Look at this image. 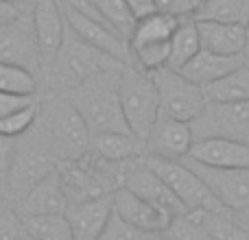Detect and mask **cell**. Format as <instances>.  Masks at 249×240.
<instances>
[{
    "label": "cell",
    "mask_w": 249,
    "mask_h": 240,
    "mask_svg": "<svg viewBox=\"0 0 249 240\" xmlns=\"http://www.w3.org/2000/svg\"><path fill=\"white\" fill-rule=\"evenodd\" d=\"M155 2H158L160 13H166L179 22H188L195 20V16L199 13L206 0H155Z\"/></svg>",
    "instance_id": "33"
},
{
    "label": "cell",
    "mask_w": 249,
    "mask_h": 240,
    "mask_svg": "<svg viewBox=\"0 0 249 240\" xmlns=\"http://www.w3.org/2000/svg\"><path fill=\"white\" fill-rule=\"evenodd\" d=\"M22 13H26L24 9H20V7H16V4H9V2H4V0H0V26L9 24V22H13V20H18Z\"/></svg>",
    "instance_id": "38"
},
{
    "label": "cell",
    "mask_w": 249,
    "mask_h": 240,
    "mask_svg": "<svg viewBox=\"0 0 249 240\" xmlns=\"http://www.w3.org/2000/svg\"><path fill=\"white\" fill-rule=\"evenodd\" d=\"M90 2L94 4L96 11L105 17V22L129 44L131 31H133V26H136V20H133L131 13H129L127 0H90Z\"/></svg>",
    "instance_id": "27"
},
{
    "label": "cell",
    "mask_w": 249,
    "mask_h": 240,
    "mask_svg": "<svg viewBox=\"0 0 249 240\" xmlns=\"http://www.w3.org/2000/svg\"><path fill=\"white\" fill-rule=\"evenodd\" d=\"M124 64L116 61L114 57L96 51L88 42H83L79 35H74L66 24L64 42L57 52L53 66L46 70L44 81H48L51 92H68L72 87L86 83L88 79H94L105 72H116Z\"/></svg>",
    "instance_id": "3"
},
{
    "label": "cell",
    "mask_w": 249,
    "mask_h": 240,
    "mask_svg": "<svg viewBox=\"0 0 249 240\" xmlns=\"http://www.w3.org/2000/svg\"><path fill=\"white\" fill-rule=\"evenodd\" d=\"M144 162L164 184L168 186L175 199L184 206L186 212H219V214H230L223 206L214 199V194L208 190V186L201 181V177L181 159V162H173V159L153 157V155H144Z\"/></svg>",
    "instance_id": "6"
},
{
    "label": "cell",
    "mask_w": 249,
    "mask_h": 240,
    "mask_svg": "<svg viewBox=\"0 0 249 240\" xmlns=\"http://www.w3.org/2000/svg\"><path fill=\"white\" fill-rule=\"evenodd\" d=\"M118 99L127 129L144 144L160 116V94L153 77L131 61L124 64L118 74Z\"/></svg>",
    "instance_id": "4"
},
{
    "label": "cell",
    "mask_w": 249,
    "mask_h": 240,
    "mask_svg": "<svg viewBox=\"0 0 249 240\" xmlns=\"http://www.w3.org/2000/svg\"><path fill=\"white\" fill-rule=\"evenodd\" d=\"M39 96H22V94H4V92H0V120L33 105Z\"/></svg>",
    "instance_id": "36"
},
{
    "label": "cell",
    "mask_w": 249,
    "mask_h": 240,
    "mask_svg": "<svg viewBox=\"0 0 249 240\" xmlns=\"http://www.w3.org/2000/svg\"><path fill=\"white\" fill-rule=\"evenodd\" d=\"M22 240H33V238H29V236H24V238H22Z\"/></svg>",
    "instance_id": "45"
},
{
    "label": "cell",
    "mask_w": 249,
    "mask_h": 240,
    "mask_svg": "<svg viewBox=\"0 0 249 240\" xmlns=\"http://www.w3.org/2000/svg\"><path fill=\"white\" fill-rule=\"evenodd\" d=\"M70 201L64 190V181L59 171L42 179L24 199L16 203V212L20 216H44V214H66Z\"/></svg>",
    "instance_id": "16"
},
{
    "label": "cell",
    "mask_w": 249,
    "mask_h": 240,
    "mask_svg": "<svg viewBox=\"0 0 249 240\" xmlns=\"http://www.w3.org/2000/svg\"><path fill=\"white\" fill-rule=\"evenodd\" d=\"M243 64H245L247 66V68H249V42H247V46H245V51H243Z\"/></svg>",
    "instance_id": "41"
},
{
    "label": "cell",
    "mask_w": 249,
    "mask_h": 240,
    "mask_svg": "<svg viewBox=\"0 0 249 240\" xmlns=\"http://www.w3.org/2000/svg\"><path fill=\"white\" fill-rule=\"evenodd\" d=\"M208 234L212 240H249V229L234 219L232 214H219V212H188Z\"/></svg>",
    "instance_id": "25"
},
{
    "label": "cell",
    "mask_w": 249,
    "mask_h": 240,
    "mask_svg": "<svg viewBox=\"0 0 249 240\" xmlns=\"http://www.w3.org/2000/svg\"><path fill=\"white\" fill-rule=\"evenodd\" d=\"M35 127L59 164L79 162L90 155V131L64 94L48 92V96L39 99Z\"/></svg>",
    "instance_id": "1"
},
{
    "label": "cell",
    "mask_w": 249,
    "mask_h": 240,
    "mask_svg": "<svg viewBox=\"0 0 249 240\" xmlns=\"http://www.w3.org/2000/svg\"><path fill=\"white\" fill-rule=\"evenodd\" d=\"M0 64L18 66V68L35 74L42 83L44 64L31 11L22 13L18 20L0 26Z\"/></svg>",
    "instance_id": "8"
},
{
    "label": "cell",
    "mask_w": 249,
    "mask_h": 240,
    "mask_svg": "<svg viewBox=\"0 0 249 240\" xmlns=\"http://www.w3.org/2000/svg\"><path fill=\"white\" fill-rule=\"evenodd\" d=\"M59 4H61V11H64L66 24H68V29L72 31L74 35H79L83 42H88L90 46H94L96 51L105 52V55L114 57V59L121 61V64H129V61H131L129 44L124 42L118 33H114L109 26H105V24H101V22L79 13L77 9L68 7V4L61 2V0H59Z\"/></svg>",
    "instance_id": "12"
},
{
    "label": "cell",
    "mask_w": 249,
    "mask_h": 240,
    "mask_svg": "<svg viewBox=\"0 0 249 240\" xmlns=\"http://www.w3.org/2000/svg\"><path fill=\"white\" fill-rule=\"evenodd\" d=\"M4 2H9V4H16V7L24 9V11H31V9H33V4L37 2V0H4Z\"/></svg>",
    "instance_id": "39"
},
{
    "label": "cell",
    "mask_w": 249,
    "mask_h": 240,
    "mask_svg": "<svg viewBox=\"0 0 249 240\" xmlns=\"http://www.w3.org/2000/svg\"><path fill=\"white\" fill-rule=\"evenodd\" d=\"M144 144L131 133H94L90 136V157L103 164H127L144 157Z\"/></svg>",
    "instance_id": "19"
},
{
    "label": "cell",
    "mask_w": 249,
    "mask_h": 240,
    "mask_svg": "<svg viewBox=\"0 0 249 240\" xmlns=\"http://www.w3.org/2000/svg\"><path fill=\"white\" fill-rule=\"evenodd\" d=\"M160 94V116L181 122H193L206 107L203 90L173 70H158L151 74Z\"/></svg>",
    "instance_id": "9"
},
{
    "label": "cell",
    "mask_w": 249,
    "mask_h": 240,
    "mask_svg": "<svg viewBox=\"0 0 249 240\" xmlns=\"http://www.w3.org/2000/svg\"><path fill=\"white\" fill-rule=\"evenodd\" d=\"M195 22H221V24H243V2L241 0H206Z\"/></svg>",
    "instance_id": "29"
},
{
    "label": "cell",
    "mask_w": 249,
    "mask_h": 240,
    "mask_svg": "<svg viewBox=\"0 0 249 240\" xmlns=\"http://www.w3.org/2000/svg\"><path fill=\"white\" fill-rule=\"evenodd\" d=\"M153 240H175V238H171V236H166V234H160V236H155Z\"/></svg>",
    "instance_id": "43"
},
{
    "label": "cell",
    "mask_w": 249,
    "mask_h": 240,
    "mask_svg": "<svg viewBox=\"0 0 249 240\" xmlns=\"http://www.w3.org/2000/svg\"><path fill=\"white\" fill-rule=\"evenodd\" d=\"M197 140H232L249 144V101L206 103L203 112L190 122Z\"/></svg>",
    "instance_id": "7"
},
{
    "label": "cell",
    "mask_w": 249,
    "mask_h": 240,
    "mask_svg": "<svg viewBox=\"0 0 249 240\" xmlns=\"http://www.w3.org/2000/svg\"><path fill=\"white\" fill-rule=\"evenodd\" d=\"M241 66H243V57H223V55H214V52H208L201 48L197 52V57L190 59L179 70V74L203 90L206 86L221 81L223 77H228L230 72H234Z\"/></svg>",
    "instance_id": "21"
},
{
    "label": "cell",
    "mask_w": 249,
    "mask_h": 240,
    "mask_svg": "<svg viewBox=\"0 0 249 240\" xmlns=\"http://www.w3.org/2000/svg\"><path fill=\"white\" fill-rule=\"evenodd\" d=\"M127 7H129V13H131V17L136 22L158 13V2H155V0H127Z\"/></svg>",
    "instance_id": "37"
},
{
    "label": "cell",
    "mask_w": 249,
    "mask_h": 240,
    "mask_svg": "<svg viewBox=\"0 0 249 240\" xmlns=\"http://www.w3.org/2000/svg\"><path fill=\"white\" fill-rule=\"evenodd\" d=\"M118 188H127L136 197L144 199L146 203L168 212L171 216L186 214L184 206L175 199V194L168 190V186L146 166L144 157L118 166Z\"/></svg>",
    "instance_id": "11"
},
{
    "label": "cell",
    "mask_w": 249,
    "mask_h": 240,
    "mask_svg": "<svg viewBox=\"0 0 249 240\" xmlns=\"http://www.w3.org/2000/svg\"><path fill=\"white\" fill-rule=\"evenodd\" d=\"M37 116H39V99L33 105H29V107L0 120V136L11 137V140H20L22 136H26L35 127Z\"/></svg>",
    "instance_id": "30"
},
{
    "label": "cell",
    "mask_w": 249,
    "mask_h": 240,
    "mask_svg": "<svg viewBox=\"0 0 249 240\" xmlns=\"http://www.w3.org/2000/svg\"><path fill=\"white\" fill-rule=\"evenodd\" d=\"M153 238L155 236H151V234H146V232H140V229H136L133 225L124 223L121 216L112 210V216H109L107 225H105V229L101 232V236L96 240H153Z\"/></svg>",
    "instance_id": "31"
},
{
    "label": "cell",
    "mask_w": 249,
    "mask_h": 240,
    "mask_svg": "<svg viewBox=\"0 0 249 240\" xmlns=\"http://www.w3.org/2000/svg\"><path fill=\"white\" fill-rule=\"evenodd\" d=\"M31 17H33L35 35H37L39 52H42L44 74H46V70L53 66L57 52H59L66 33V20L59 0H37L31 9Z\"/></svg>",
    "instance_id": "14"
},
{
    "label": "cell",
    "mask_w": 249,
    "mask_h": 240,
    "mask_svg": "<svg viewBox=\"0 0 249 240\" xmlns=\"http://www.w3.org/2000/svg\"><path fill=\"white\" fill-rule=\"evenodd\" d=\"M112 210L121 216L124 223L133 225L136 229L151 234V236L164 234L168 229V225H171V221L175 219L168 212L160 210V207L146 203L144 199L136 197L127 188H116V192L112 194Z\"/></svg>",
    "instance_id": "15"
},
{
    "label": "cell",
    "mask_w": 249,
    "mask_h": 240,
    "mask_svg": "<svg viewBox=\"0 0 249 240\" xmlns=\"http://www.w3.org/2000/svg\"><path fill=\"white\" fill-rule=\"evenodd\" d=\"M206 103H238L249 101V68L245 64L223 77L221 81L203 87Z\"/></svg>",
    "instance_id": "23"
},
{
    "label": "cell",
    "mask_w": 249,
    "mask_h": 240,
    "mask_svg": "<svg viewBox=\"0 0 249 240\" xmlns=\"http://www.w3.org/2000/svg\"><path fill=\"white\" fill-rule=\"evenodd\" d=\"M164 234L171 236V238H175V240H212L210 234H208L206 229H203L201 225L188 214V212L181 214V216H175Z\"/></svg>",
    "instance_id": "32"
},
{
    "label": "cell",
    "mask_w": 249,
    "mask_h": 240,
    "mask_svg": "<svg viewBox=\"0 0 249 240\" xmlns=\"http://www.w3.org/2000/svg\"><path fill=\"white\" fill-rule=\"evenodd\" d=\"M201 48L223 57H241L247 46V31L243 24L197 22Z\"/></svg>",
    "instance_id": "20"
},
{
    "label": "cell",
    "mask_w": 249,
    "mask_h": 240,
    "mask_svg": "<svg viewBox=\"0 0 249 240\" xmlns=\"http://www.w3.org/2000/svg\"><path fill=\"white\" fill-rule=\"evenodd\" d=\"M24 234L33 240H72V229L66 214L20 216Z\"/></svg>",
    "instance_id": "26"
},
{
    "label": "cell",
    "mask_w": 249,
    "mask_h": 240,
    "mask_svg": "<svg viewBox=\"0 0 249 240\" xmlns=\"http://www.w3.org/2000/svg\"><path fill=\"white\" fill-rule=\"evenodd\" d=\"M39 79L18 66L0 64V92L4 94H22V96H37Z\"/></svg>",
    "instance_id": "28"
},
{
    "label": "cell",
    "mask_w": 249,
    "mask_h": 240,
    "mask_svg": "<svg viewBox=\"0 0 249 240\" xmlns=\"http://www.w3.org/2000/svg\"><path fill=\"white\" fill-rule=\"evenodd\" d=\"M121 70L99 74V77L88 79L86 83L72 87V90L61 92L66 101L83 118L90 136L107 131L131 133L127 129V122H124L121 99H118V74H121Z\"/></svg>",
    "instance_id": "2"
},
{
    "label": "cell",
    "mask_w": 249,
    "mask_h": 240,
    "mask_svg": "<svg viewBox=\"0 0 249 240\" xmlns=\"http://www.w3.org/2000/svg\"><path fill=\"white\" fill-rule=\"evenodd\" d=\"M199 51H201V39H199L197 22L195 20L181 22V24L177 26L175 35L171 37V52H168L166 70L179 72L190 59L197 57Z\"/></svg>",
    "instance_id": "24"
},
{
    "label": "cell",
    "mask_w": 249,
    "mask_h": 240,
    "mask_svg": "<svg viewBox=\"0 0 249 240\" xmlns=\"http://www.w3.org/2000/svg\"><path fill=\"white\" fill-rule=\"evenodd\" d=\"M179 24H181L179 20L166 16V13H160V11L144 17V20L136 22V26L131 31V37H129V51L155 46V44H168Z\"/></svg>",
    "instance_id": "22"
},
{
    "label": "cell",
    "mask_w": 249,
    "mask_h": 240,
    "mask_svg": "<svg viewBox=\"0 0 249 240\" xmlns=\"http://www.w3.org/2000/svg\"><path fill=\"white\" fill-rule=\"evenodd\" d=\"M112 216V197L70 203L66 219L72 229V240H96Z\"/></svg>",
    "instance_id": "17"
},
{
    "label": "cell",
    "mask_w": 249,
    "mask_h": 240,
    "mask_svg": "<svg viewBox=\"0 0 249 240\" xmlns=\"http://www.w3.org/2000/svg\"><path fill=\"white\" fill-rule=\"evenodd\" d=\"M193 144H195V137H193L190 122L158 116L149 137L144 142V151H146L144 155L181 162V159L188 157Z\"/></svg>",
    "instance_id": "13"
},
{
    "label": "cell",
    "mask_w": 249,
    "mask_h": 240,
    "mask_svg": "<svg viewBox=\"0 0 249 240\" xmlns=\"http://www.w3.org/2000/svg\"><path fill=\"white\" fill-rule=\"evenodd\" d=\"M208 186L214 199L236 219L249 216V171L245 168H212L184 159Z\"/></svg>",
    "instance_id": "10"
},
{
    "label": "cell",
    "mask_w": 249,
    "mask_h": 240,
    "mask_svg": "<svg viewBox=\"0 0 249 240\" xmlns=\"http://www.w3.org/2000/svg\"><path fill=\"white\" fill-rule=\"evenodd\" d=\"M212 168H245L249 171V144L232 140H197L188 157Z\"/></svg>",
    "instance_id": "18"
},
{
    "label": "cell",
    "mask_w": 249,
    "mask_h": 240,
    "mask_svg": "<svg viewBox=\"0 0 249 240\" xmlns=\"http://www.w3.org/2000/svg\"><path fill=\"white\" fill-rule=\"evenodd\" d=\"M7 206H11V203H9V201H7V199H4V197H0V212H2V210H4V207H7Z\"/></svg>",
    "instance_id": "42"
},
{
    "label": "cell",
    "mask_w": 249,
    "mask_h": 240,
    "mask_svg": "<svg viewBox=\"0 0 249 240\" xmlns=\"http://www.w3.org/2000/svg\"><path fill=\"white\" fill-rule=\"evenodd\" d=\"M24 227H22V219L16 212L13 206H7L0 212V240H22Z\"/></svg>",
    "instance_id": "34"
},
{
    "label": "cell",
    "mask_w": 249,
    "mask_h": 240,
    "mask_svg": "<svg viewBox=\"0 0 249 240\" xmlns=\"http://www.w3.org/2000/svg\"><path fill=\"white\" fill-rule=\"evenodd\" d=\"M245 31H247V42H249V20L245 22Z\"/></svg>",
    "instance_id": "44"
},
{
    "label": "cell",
    "mask_w": 249,
    "mask_h": 240,
    "mask_svg": "<svg viewBox=\"0 0 249 240\" xmlns=\"http://www.w3.org/2000/svg\"><path fill=\"white\" fill-rule=\"evenodd\" d=\"M243 2V17H245V22L249 20V0H241Z\"/></svg>",
    "instance_id": "40"
},
{
    "label": "cell",
    "mask_w": 249,
    "mask_h": 240,
    "mask_svg": "<svg viewBox=\"0 0 249 240\" xmlns=\"http://www.w3.org/2000/svg\"><path fill=\"white\" fill-rule=\"evenodd\" d=\"M13 153H16V140L0 136V197L7 199V181L11 172Z\"/></svg>",
    "instance_id": "35"
},
{
    "label": "cell",
    "mask_w": 249,
    "mask_h": 240,
    "mask_svg": "<svg viewBox=\"0 0 249 240\" xmlns=\"http://www.w3.org/2000/svg\"><path fill=\"white\" fill-rule=\"evenodd\" d=\"M57 166L59 162L51 153L46 140L42 137L39 129L33 127L26 136L16 140V153H13L11 172L7 181V201L16 206L39 181L53 175Z\"/></svg>",
    "instance_id": "5"
}]
</instances>
